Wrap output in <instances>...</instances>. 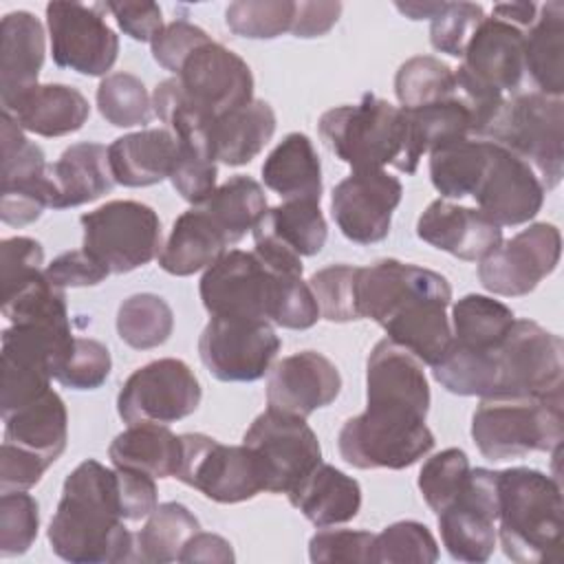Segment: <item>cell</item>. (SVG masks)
<instances>
[{
    "instance_id": "cell-1",
    "label": "cell",
    "mask_w": 564,
    "mask_h": 564,
    "mask_svg": "<svg viewBox=\"0 0 564 564\" xmlns=\"http://www.w3.org/2000/svg\"><path fill=\"white\" fill-rule=\"evenodd\" d=\"M452 286L445 275L394 258L359 267V319H372L386 339L412 352L421 364L436 366L452 346L447 306Z\"/></svg>"
},
{
    "instance_id": "cell-2",
    "label": "cell",
    "mask_w": 564,
    "mask_h": 564,
    "mask_svg": "<svg viewBox=\"0 0 564 564\" xmlns=\"http://www.w3.org/2000/svg\"><path fill=\"white\" fill-rule=\"evenodd\" d=\"M434 379L460 397H542L564 388L562 337L533 319H516L502 344L485 352L449 346Z\"/></svg>"
},
{
    "instance_id": "cell-3",
    "label": "cell",
    "mask_w": 564,
    "mask_h": 564,
    "mask_svg": "<svg viewBox=\"0 0 564 564\" xmlns=\"http://www.w3.org/2000/svg\"><path fill=\"white\" fill-rule=\"evenodd\" d=\"M57 557L73 564L126 562L134 553L117 487V471L88 458L64 480L62 498L48 524Z\"/></svg>"
},
{
    "instance_id": "cell-4",
    "label": "cell",
    "mask_w": 564,
    "mask_h": 564,
    "mask_svg": "<svg viewBox=\"0 0 564 564\" xmlns=\"http://www.w3.org/2000/svg\"><path fill=\"white\" fill-rule=\"evenodd\" d=\"M198 291L209 315L264 319L293 330H306L319 319L308 282L269 267L256 251L229 249L205 269Z\"/></svg>"
},
{
    "instance_id": "cell-5",
    "label": "cell",
    "mask_w": 564,
    "mask_h": 564,
    "mask_svg": "<svg viewBox=\"0 0 564 564\" xmlns=\"http://www.w3.org/2000/svg\"><path fill=\"white\" fill-rule=\"evenodd\" d=\"M562 489L557 478L531 469L498 471V538L518 564L555 562L562 546Z\"/></svg>"
},
{
    "instance_id": "cell-6",
    "label": "cell",
    "mask_w": 564,
    "mask_h": 564,
    "mask_svg": "<svg viewBox=\"0 0 564 564\" xmlns=\"http://www.w3.org/2000/svg\"><path fill=\"white\" fill-rule=\"evenodd\" d=\"M317 128L324 145L352 172L392 165L399 172L414 174L419 167L410 156L405 110L377 95L366 93L359 104L326 110Z\"/></svg>"
},
{
    "instance_id": "cell-7",
    "label": "cell",
    "mask_w": 564,
    "mask_h": 564,
    "mask_svg": "<svg viewBox=\"0 0 564 564\" xmlns=\"http://www.w3.org/2000/svg\"><path fill=\"white\" fill-rule=\"evenodd\" d=\"M562 390L542 397H487L471 416V438L489 460L557 452L562 445Z\"/></svg>"
},
{
    "instance_id": "cell-8",
    "label": "cell",
    "mask_w": 564,
    "mask_h": 564,
    "mask_svg": "<svg viewBox=\"0 0 564 564\" xmlns=\"http://www.w3.org/2000/svg\"><path fill=\"white\" fill-rule=\"evenodd\" d=\"M520 156L553 189L564 174V101L538 90L505 99L485 137Z\"/></svg>"
},
{
    "instance_id": "cell-9",
    "label": "cell",
    "mask_w": 564,
    "mask_h": 564,
    "mask_svg": "<svg viewBox=\"0 0 564 564\" xmlns=\"http://www.w3.org/2000/svg\"><path fill=\"white\" fill-rule=\"evenodd\" d=\"M337 447L357 469H405L432 452L434 434L425 416L410 410L366 405V412L341 425Z\"/></svg>"
},
{
    "instance_id": "cell-10",
    "label": "cell",
    "mask_w": 564,
    "mask_h": 564,
    "mask_svg": "<svg viewBox=\"0 0 564 564\" xmlns=\"http://www.w3.org/2000/svg\"><path fill=\"white\" fill-rule=\"evenodd\" d=\"M84 249L110 273L134 271L159 256L161 220L150 205L110 200L82 214Z\"/></svg>"
},
{
    "instance_id": "cell-11",
    "label": "cell",
    "mask_w": 564,
    "mask_h": 564,
    "mask_svg": "<svg viewBox=\"0 0 564 564\" xmlns=\"http://www.w3.org/2000/svg\"><path fill=\"white\" fill-rule=\"evenodd\" d=\"M176 478L220 505L245 502L264 491L260 463L247 445H223L200 432L181 434Z\"/></svg>"
},
{
    "instance_id": "cell-12",
    "label": "cell",
    "mask_w": 564,
    "mask_h": 564,
    "mask_svg": "<svg viewBox=\"0 0 564 564\" xmlns=\"http://www.w3.org/2000/svg\"><path fill=\"white\" fill-rule=\"evenodd\" d=\"M242 445L258 458L269 494H289L322 463L319 441L306 419L275 408L253 419Z\"/></svg>"
},
{
    "instance_id": "cell-13",
    "label": "cell",
    "mask_w": 564,
    "mask_h": 564,
    "mask_svg": "<svg viewBox=\"0 0 564 564\" xmlns=\"http://www.w3.org/2000/svg\"><path fill=\"white\" fill-rule=\"evenodd\" d=\"M200 383L192 368L174 357L137 368L119 390L117 412L123 423H174L196 412Z\"/></svg>"
},
{
    "instance_id": "cell-14",
    "label": "cell",
    "mask_w": 564,
    "mask_h": 564,
    "mask_svg": "<svg viewBox=\"0 0 564 564\" xmlns=\"http://www.w3.org/2000/svg\"><path fill=\"white\" fill-rule=\"evenodd\" d=\"M282 341L264 319L212 315L198 339L203 366L220 381H256L271 370Z\"/></svg>"
},
{
    "instance_id": "cell-15",
    "label": "cell",
    "mask_w": 564,
    "mask_h": 564,
    "mask_svg": "<svg viewBox=\"0 0 564 564\" xmlns=\"http://www.w3.org/2000/svg\"><path fill=\"white\" fill-rule=\"evenodd\" d=\"M560 253V229L551 223H533L478 262V280L494 295H527L555 271Z\"/></svg>"
},
{
    "instance_id": "cell-16",
    "label": "cell",
    "mask_w": 564,
    "mask_h": 564,
    "mask_svg": "<svg viewBox=\"0 0 564 564\" xmlns=\"http://www.w3.org/2000/svg\"><path fill=\"white\" fill-rule=\"evenodd\" d=\"M101 4H46L51 55L59 68L88 77H106L119 55V37L99 13Z\"/></svg>"
},
{
    "instance_id": "cell-17",
    "label": "cell",
    "mask_w": 564,
    "mask_h": 564,
    "mask_svg": "<svg viewBox=\"0 0 564 564\" xmlns=\"http://www.w3.org/2000/svg\"><path fill=\"white\" fill-rule=\"evenodd\" d=\"M498 471L476 467L460 496L438 513L441 540L458 562H487L496 549Z\"/></svg>"
},
{
    "instance_id": "cell-18",
    "label": "cell",
    "mask_w": 564,
    "mask_h": 564,
    "mask_svg": "<svg viewBox=\"0 0 564 564\" xmlns=\"http://www.w3.org/2000/svg\"><path fill=\"white\" fill-rule=\"evenodd\" d=\"M174 77L187 101L209 119L253 101L249 64L214 40L192 51Z\"/></svg>"
},
{
    "instance_id": "cell-19",
    "label": "cell",
    "mask_w": 564,
    "mask_h": 564,
    "mask_svg": "<svg viewBox=\"0 0 564 564\" xmlns=\"http://www.w3.org/2000/svg\"><path fill=\"white\" fill-rule=\"evenodd\" d=\"M544 194L538 174L520 156L494 141L487 143V159L471 198L489 220L498 227L524 225L542 209Z\"/></svg>"
},
{
    "instance_id": "cell-20",
    "label": "cell",
    "mask_w": 564,
    "mask_h": 564,
    "mask_svg": "<svg viewBox=\"0 0 564 564\" xmlns=\"http://www.w3.org/2000/svg\"><path fill=\"white\" fill-rule=\"evenodd\" d=\"M401 196L403 185L390 172L359 170L335 185L330 214L348 240L375 245L388 236Z\"/></svg>"
},
{
    "instance_id": "cell-21",
    "label": "cell",
    "mask_w": 564,
    "mask_h": 564,
    "mask_svg": "<svg viewBox=\"0 0 564 564\" xmlns=\"http://www.w3.org/2000/svg\"><path fill=\"white\" fill-rule=\"evenodd\" d=\"M256 253L273 269L291 275H302V258L322 251L328 227L319 203L284 200L267 209L256 223Z\"/></svg>"
},
{
    "instance_id": "cell-22",
    "label": "cell",
    "mask_w": 564,
    "mask_h": 564,
    "mask_svg": "<svg viewBox=\"0 0 564 564\" xmlns=\"http://www.w3.org/2000/svg\"><path fill=\"white\" fill-rule=\"evenodd\" d=\"M341 390L337 366L317 350H302L278 361L267 381L269 408L308 416L330 405Z\"/></svg>"
},
{
    "instance_id": "cell-23",
    "label": "cell",
    "mask_w": 564,
    "mask_h": 564,
    "mask_svg": "<svg viewBox=\"0 0 564 564\" xmlns=\"http://www.w3.org/2000/svg\"><path fill=\"white\" fill-rule=\"evenodd\" d=\"M416 236L460 260L480 262L502 242V227L489 220L478 207L436 198L419 216Z\"/></svg>"
},
{
    "instance_id": "cell-24",
    "label": "cell",
    "mask_w": 564,
    "mask_h": 564,
    "mask_svg": "<svg viewBox=\"0 0 564 564\" xmlns=\"http://www.w3.org/2000/svg\"><path fill=\"white\" fill-rule=\"evenodd\" d=\"M458 68L502 95L516 93L524 77V31L494 15L485 18L467 42Z\"/></svg>"
},
{
    "instance_id": "cell-25",
    "label": "cell",
    "mask_w": 564,
    "mask_h": 564,
    "mask_svg": "<svg viewBox=\"0 0 564 564\" xmlns=\"http://www.w3.org/2000/svg\"><path fill=\"white\" fill-rule=\"evenodd\" d=\"M366 403H397L427 416L430 383L423 364L390 339L377 341L366 366Z\"/></svg>"
},
{
    "instance_id": "cell-26",
    "label": "cell",
    "mask_w": 564,
    "mask_h": 564,
    "mask_svg": "<svg viewBox=\"0 0 564 564\" xmlns=\"http://www.w3.org/2000/svg\"><path fill=\"white\" fill-rule=\"evenodd\" d=\"M18 126L40 137H64L77 132L90 115L88 99L66 84H35L2 106Z\"/></svg>"
},
{
    "instance_id": "cell-27",
    "label": "cell",
    "mask_w": 564,
    "mask_h": 564,
    "mask_svg": "<svg viewBox=\"0 0 564 564\" xmlns=\"http://www.w3.org/2000/svg\"><path fill=\"white\" fill-rule=\"evenodd\" d=\"M44 64V26L29 11H11L0 22V101L7 106L37 84Z\"/></svg>"
},
{
    "instance_id": "cell-28",
    "label": "cell",
    "mask_w": 564,
    "mask_h": 564,
    "mask_svg": "<svg viewBox=\"0 0 564 564\" xmlns=\"http://www.w3.org/2000/svg\"><path fill=\"white\" fill-rule=\"evenodd\" d=\"M178 141L167 128H145L123 134L108 145V163L115 183L148 187L170 178Z\"/></svg>"
},
{
    "instance_id": "cell-29",
    "label": "cell",
    "mask_w": 564,
    "mask_h": 564,
    "mask_svg": "<svg viewBox=\"0 0 564 564\" xmlns=\"http://www.w3.org/2000/svg\"><path fill=\"white\" fill-rule=\"evenodd\" d=\"M48 178L53 185V209L77 207L101 198L115 185L108 148L95 141L68 145L62 156L48 165Z\"/></svg>"
},
{
    "instance_id": "cell-30",
    "label": "cell",
    "mask_w": 564,
    "mask_h": 564,
    "mask_svg": "<svg viewBox=\"0 0 564 564\" xmlns=\"http://www.w3.org/2000/svg\"><path fill=\"white\" fill-rule=\"evenodd\" d=\"M286 496L289 502L319 529L350 522L361 509L359 482L326 463H319Z\"/></svg>"
},
{
    "instance_id": "cell-31",
    "label": "cell",
    "mask_w": 564,
    "mask_h": 564,
    "mask_svg": "<svg viewBox=\"0 0 564 564\" xmlns=\"http://www.w3.org/2000/svg\"><path fill=\"white\" fill-rule=\"evenodd\" d=\"M229 240L203 207L183 212L159 251V267L172 275H194L227 253Z\"/></svg>"
},
{
    "instance_id": "cell-32",
    "label": "cell",
    "mask_w": 564,
    "mask_h": 564,
    "mask_svg": "<svg viewBox=\"0 0 564 564\" xmlns=\"http://www.w3.org/2000/svg\"><path fill=\"white\" fill-rule=\"evenodd\" d=\"M275 132V112L262 101L253 99L214 119L209 130L212 156L218 163L238 167L256 159Z\"/></svg>"
},
{
    "instance_id": "cell-33",
    "label": "cell",
    "mask_w": 564,
    "mask_h": 564,
    "mask_svg": "<svg viewBox=\"0 0 564 564\" xmlns=\"http://www.w3.org/2000/svg\"><path fill=\"white\" fill-rule=\"evenodd\" d=\"M4 441L31 449L51 465L62 456L68 441V414L62 397L51 388L31 403L2 416Z\"/></svg>"
},
{
    "instance_id": "cell-34",
    "label": "cell",
    "mask_w": 564,
    "mask_h": 564,
    "mask_svg": "<svg viewBox=\"0 0 564 564\" xmlns=\"http://www.w3.org/2000/svg\"><path fill=\"white\" fill-rule=\"evenodd\" d=\"M264 185L284 200L322 198V165L313 141L302 132L286 134L262 163Z\"/></svg>"
},
{
    "instance_id": "cell-35",
    "label": "cell",
    "mask_w": 564,
    "mask_h": 564,
    "mask_svg": "<svg viewBox=\"0 0 564 564\" xmlns=\"http://www.w3.org/2000/svg\"><path fill=\"white\" fill-rule=\"evenodd\" d=\"M564 4L551 0L538 7L535 22L524 33V75L538 93L562 97L564 93Z\"/></svg>"
},
{
    "instance_id": "cell-36",
    "label": "cell",
    "mask_w": 564,
    "mask_h": 564,
    "mask_svg": "<svg viewBox=\"0 0 564 564\" xmlns=\"http://www.w3.org/2000/svg\"><path fill=\"white\" fill-rule=\"evenodd\" d=\"M108 456L115 467L143 471L152 478H176L181 436L161 423H134L115 436Z\"/></svg>"
},
{
    "instance_id": "cell-37",
    "label": "cell",
    "mask_w": 564,
    "mask_h": 564,
    "mask_svg": "<svg viewBox=\"0 0 564 564\" xmlns=\"http://www.w3.org/2000/svg\"><path fill=\"white\" fill-rule=\"evenodd\" d=\"M452 344L469 352H485L502 344L511 330L513 311L480 293H467L452 306Z\"/></svg>"
},
{
    "instance_id": "cell-38",
    "label": "cell",
    "mask_w": 564,
    "mask_h": 564,
    "mask_svg": "<svg viewBox=\"0 0 564 564\" xmlns=\"http://www.w3.org/2000/svg\"><path fill=\"white\" fill-rule=\"evenodd\" d=\"M405 117L410 130V156L416 165L425 152L474 137L471 110L458 95V88L449 99L405 110Z\"/></svg>"
},
{
    "instance_id": "cell-39",
    "label": "cell",
    "mask_w": 564,
    "mask_h": 564,
    "mask_svg": "<svg viewBox=\"0 0 564 564\" xmlns=\"http://www.w3.org/2000/svg\"><path fill=\"white\" fill-rule=\"evenodd\" d=\"M200 531L196 516L181 502H163L148 516L143 529L134 535L132 560L148 564L178 562L187 540Z\"/></svg>"
},
{
    "instance_id": "cell-40",
    "label": "cell",
    "mask_w": 564,
    "mask_h": 564,
    "mask_svg": "<svg viewBox=\"0 0 564 564\" xmlns=\"http://www.w3.org/2000/svg\"><path fill=\"white\" fill-rule=\"evenodd\" d=\"M194 207H203L220 227L229 245H236L267 212V196L258 181L238 174L218 185L205 203Z\"/></svg>"
},
{
    "instance_id": "cell-41",
    "label": "cell",
    "mask_w": 564,
    "mask_h": 564,
    "mask_svg": "<svg viewBox=\"0 0 564 564\" xmlns=\"http://www.w3.org/2000/svg\"><path fill=\"white\" fill-rule=\"evenodd\" d=\"M487 139L467 137L430 152V178L443 198H467L474 194L487 159Z\"/></svg>"
},
{
    "instance_id": "cell-42",
    "label": "cell",
    "mask_w": 564,
    "mask_h": 564,
    "mask_svg": "<svg viewBox=\"0 0 564 564\" xmlns=\"http://www.w3.org/2000/svg\"><path fill=\"white\" fill-rule=\"evenodd\" d=\"M172 330L174 313L156 293H134L117 311V333L130 348H156L170 339Z\"/></svg>"
},
{
    "instance_id": "cell-43",
    "label": "cell",
    "mask_w": 564,
    "mask_h": 564,
    "mask_svg": "<svg viewBox=\"0 0 564 564\" xmlns=\"http://www.w3.org/2000/svg\"><path fill=\"white\" fill-rule=\"evenodd\" d=\"M394 93L403 110L430 106L456 95V73L438 57L416 55L399 66Z\"/></svg>"
},
{
    "instance_id": "cell-44",
    "label": "cell",
    "mask_w": 564,
    "mask_h": 564,
    "mask_svg": "<svg viewBox=\"0 0 564 564\" xmlns=\"http://www.w3.org/2000/svg\"><path fill=\"white\" fill-rule=\"evenodd\" d=\"M97 108L115 128L145 126L152 119V97L132 73H110L97 86Z\"/></svg>"
},
{
    "instance_id": "cell-45",
    "label": "cell",
    "mask_w": 564,
    "mask_h": 564,
    "mask_svg": "<svg viewBox=\"0 0 564 564\" xmlns=\"http://www.w3.org/2000/svg\"><path fill=\"white\" fill-rule=\"evenodd\" d=\"M438 560V544L432 531L416 520L388 524L372 540L370 562L377 564H432Z\"/></svg>"
},
{
    "instance_id": "cell-46",
    "label": "cell",
    "mask_w": 564,
    "mask_h": 564,
    "mask_svg": "<svg viewBox=\"0 0 564 564\" xmlns=\"http://www.w3.org/2000/svg\"><path fill=\"white\" fill-rule=\"evenodd\" d=\"M469 471V458L458 447H449L430 456L419 471V489L425 505L438 516L460 496Z\"/></svg>"
},
{
    "instance_id": "cell-47",
    "label": "cell",
    "mask_w": 564,
    "mask_h": 564,
    "mask_svg": "<svg viewBox=\"0 0 564 564\" xmlns=\"http://www.w3.org/2000/svg\"><path fill=\"white\" fill-rule=\"evenodd\" d=\"M295 2L291 0H238L225 11V22L234 35L249 40H273L291 31Z\"/></svg>"
},
{
    "instance_id": "cell-48",
    "label": "cell",
    "mask_w": 564,
    "mask_h": 564,
    "mask_svg": "<svg viewBox=\"0 0 564 564\" xmlns=\"http://www.w3.org/2000/svg\"><path fill=\"white\" fill-rule=\"evenodd\" d=\"M357 273H359V267L330 264L311 275L308 286L317 300L319 317L337 324L359 319Z\"/></svg>"
},
{
    "instance_id": "cell-49",
    "label": "cell",
    "mask_w": 564,
    "mask_h": 564,
    "mask_svg": "<svg viewBox=\"0 0 564 564\" xmlns=\"http://www.w3.org/2000/svg\"><path fill=\"white\" fill-rule=\"evenodd\" d=\"M40 529L37 500L26 491H7L0 498V555L13 557L31 549Z\"/></svg>"
},
{
    "instance_id": "cell-50",
    "label": "cell",
    "mask_w": 564,
    "mask_h": 564,
    "mask_svg": "<svg viewBox=\"0 0 564 564\" xmlns=\"http://www.w3.org/2000/svg\"><path fill=\"white\" fill-rule=\"evenodd\" d=\"M112 368L106 344L90 337H75L73 348L55 372V381L73 390H95L106 383Z\"/></svg>"
},
{
    "instance_id": "cell-51",
    "label": "cell",
    "mask_w": 564,
    "mask_h": 564,
    "mask_svg": "<svg viewBox=\"0 0 564 564\" xmlns=\"http://www.w3.org/2000/svg\"><path fill=\"white\" fill-rule=\"evenodd\" d=\"M485 20V11L474 2H445L443 9L432 18L430 42L436 51L452 57H463L467 42L471 40L478 24Z\"/></svg>"
},
{
    "instance_id": "cell-52",
    "label": "cell",
    "mask_w": 564,
    "mask_h": 564,
    "mask_svg": "<svg viewBox=\"0 0 564 564\" xmlns=\"http://www.w3.org/2000/svg\"><path fill=\"white\" fill-rule=\"evenodd\" d=\"M218 167L209 152L178 143V152L170 172L174 189L192 205L205 203L216 189Z\"/></svg>"
},
{
    "instance_id": "cell-53",
    "label": "cell",
    "mask_w": 564,
    "mask_h": 564,
    "mask_svg": "<svg viewBox=\"0 0 564 564\" xmlns=\"http://www.w3.org/2000/svg\"><path fill=\"white\" fill-rule=\"evenodd\" d=\"M375 533L352 529H324L317 531L308 542L311 562L335 564V562H370Z\"/></svg>"
},
{
    "instance_id": "cell-54",
    "label": "cell",
    "mask_w": 564,
    "mask_h": 564,
    "mask_svg": "<svg viewBox=\"0 0 564 564\" xmlns=\"http://www.w3.org/2000/svg\"><path fill=\"white\" fill-rule=\"evenodd\" d=\"M209 40L212 37L200 26L187 20H174L165 24L163 31L152 40V57L165 70H172L176 75L183 62L189 57V53Z\"/></svg>"
},
{
    "instance_id": "cell-55",
    "label": "cell",
    "mask_w": 564,
    "mask_h": 564,
    "mask_svg": "<svg viewBox=\"0 0 564 564\" xmlns=\"http://www.w3.org/2000/svg\"><path fill=\"white\" fill-rule=\"evenodd\" d=\"M48 467L51 463L40 454L4 441L0 452V491H26L42 480Z\"/></svg>"
},
{
    "instance_id": "cell-56",
    "label": "cell",
    "mask_w": 564,
    "mask_h": 564,
    "mask_svg": "<svg viewBox=\"0 0 564 564\" xmlns=\"http://www.w3.org/2000/svg\"><path fill=\"white\" fill-rule=\"evenodd\" d=\"M44 273L59 289L95 286L110 275L108 267H104L86 249H73V251L57 256L51 264H46Z\"/></svg>"
},
{
    "instance_id": "cell-57",
    "label": "cell",
    "mask_w": 564,
    "mask_h": 564,
    "mask_svg": "<svg viewBox=\"0 0 564 564\" xmlns=\"http://www.w3.org/2000/svg\"><path fill=\"white\" fill-rule=\"evenodd\" d=\"M44 249L29 236H13L0 242V282L2 291L24 280L26 275L42 271Z\"/></svg>"
},
{
    "instance_id": "cell-58",
    "label": "cell",
    "mask_w": 564,
    "mask_h": 564,
    "mask_svg": "<svg viewBox=\"0 0 564 564\" xmlns=\"http://www.w3.org/2000/svg\"><path fill=\"white\" fill-rule=\"evenodd\" d=\"M115 471H117V487H119L123 520L137 522L148 518L159 505V491H156L154 478L143 471L123 469V467H115Z\"/></svg>"
},
{
    "instance_id": "cell-59",
    "label": "cell",
    "mask_w": 564,
    "mask_h": 564,
    "mask_svg": "<svg viewBox=\"0 0 564 564\" xmlns=\"http://www.w3.org/2000/svg\"><path fill=\"white\" fill-rule=\"evenodd\" d=\"M119 29L137 42H150L163 31V13L156 2H106Z\"/></svg>"
},
{
    "instance_id": "cell-60",
    "label": "cell",
    "mask_w": 564,
    "mask_h": 564,
    "mask_svg": "<svg viewBox=\"0 0 564 564\" xmlns=\"http://www.w3.org/2000/svg\"><path fill=\"white\" fill-rule=\"evenodd\" d=\"M341 2H295V18L291 33L295 37H319L328 33L339 20Z\"/></svg>"
},
{
    "instance_id": "cell-61",
    "label": "cell",
    "mask_w": 564,
    "mask_h": 564,
    "mask_svg": "<svg viewBox=\"0 0 564 564\" xmlns=\"http://www.w3.org/2000/svg\"><path fill=\"white\" fill-rule=\"evenodd\" d=\"M234 549L231 544L216 533L198 531L194 533L187 544L183 546L178 562H216V564H229L234 562Z\"/></svg>"
},
{
    "instance_id": "cell-62",
    "label": "cell",
    "mask_w": 564,
    "mask_h": 564,
    "mask_svg": "<svg viewBox=\"0 0 564 564\" xmlns=\"http://www.w3.org/2000/svg\"><path fill=\"white\" fill-rule=\"evenodd\" d=\"M538 4L535 2H500L494 4V18L505 20L518 29H529L535 22Z\"/></svg>"
},
{
    "instance_id": "cell-63",
    "label": "cell",
    "mask_w": 564,
    "mask_h": 564,
    "mask_svg": "<svg viewBox=\"0 0 564 564\" xmlns=\"http://www.w3.org/2000/svg\"><path fill=\"white\" fill-rule=\"evenodd\" d=\"M445 2H397L394 7L410 20H432Z\"/></svg>"
}]
</instances>
